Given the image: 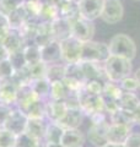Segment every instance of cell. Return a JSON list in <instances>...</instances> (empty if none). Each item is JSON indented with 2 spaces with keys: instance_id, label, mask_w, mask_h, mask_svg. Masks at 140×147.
<instances>
[{
  "instance_id": "cell-1",
  "label": "cell",
  "mask_w": 140,
  "mask_h": 147,
  "mask_svg": "<svg viewBox=\"0 0 140 147\" xmlns=\"http://www.w3.org/2000/svg\"><path fill=\"white\" fill-rule=\"evenodd\" d=\"M109 55L120 57L128 60H133L137 55V45L129 36L118 33L113 36L108 43Z\"/></svg>"
},
{
  "instance_id": "cell-2",
  "label": "cell",
  "mask_w": 140,
  "mask_h": 147,
  "mask_svg": "<svg viewBox=\"0 0 140 147\" xmlns=\"http://www.w3.org/2000/svg\"><path fill=\"white\" fill-rule=\"evenodd\" d=\"M103 66L108 80L114 82H119L132 72V60L114 55H109L108 59L103 63Z\"/></svg>"
},
{
  "instance_id": "cell-3",
  "label": "cell",
  "mask_w": 140,
  "mask_h": 147,
  "mask_svg": "<svg viewBox=\"0 0 140 147\" xmlns=\"http://www.w3.org/2000/svg\"><path fill=\"white\" fill-rule=\"evenodd\" d=\"M109 57L108 44L99 43L95 40H88L82 43L81 59L80 61H93V63H105Z\"/></svg>"
},
{
  "instance_id": "cell-4",
  "label": "cell",
  "mask_w": 140,
  "mask_h": 147,
  "mask_svg": "<svg viewBox=\"0 0 140 147\" xmlns=\"http://www.w3.org/2000/svg\"><path fill=\"white\" fill-rule=\"evenodd\" d=\"M60 53L62 60L65 64H75L81 59V48L82 42L76 39L75 37L70 36L68 38L60 40Z\"/></svg>"
},
{
  "instance_id": "cell-5",
  "label": "cell",
  "mask_w": 140,
  "mask_h": 147,
  "mask_svg": "<svg viewBox=\"0 0 140 147\" xmlns=\"http://www.w3.org/2000/svg\"><path fill=\"white\" fill-rule=\"evenodd\" d=\"M71 25V36L75 37L80 42H88L92 40V37L95 34V25L93 21L86 20L81 16L76 17L75 20L70 22Z\"/></svg>"
},
{
  "instance_id": "cell-6",
  "label": "cell",
  "mask_w": 140,
  "mask_h": 147,
  "mask_svg": "<svg viewBox=\"0 0 140 147\" xmlns=\"http://www.w3.org/2000/svg\"><path fill=\"white\" fill-rule=\"evenodd\" d=\"M124 13L123 4L120 0H105L103 10L101 13V18L108 25H116L122 20Z\"/></svg>"
},
{
  "instance_id": "cell-7",
  "label": "cell",
  "mask_w": 140,
  "mask_h": 147,
  "mask_svg": "<svg viewBox=\"0 0 140 147\" xmlns=\"http://www.w3.org/2000/svg\"><path fill=\"white\" fill-rule=\"evenodd\" d=\"M27 121H29V117H27L21 109H18V108L12 109L10 115L6 119V121L4 123L3 127L14 132V134L17 136L26 131Z\"/></svg>"
},
{
  "instance_id": "cell-8",
  "label": "cell",
  "mask_w": 140,
  "mask_h": 147,
  "mask_svg": "<svg viewBox=\"0 0 140 147\" xmlns=\"http://www.w3.org/2000/svg\"><path fill=\"white\" fill-rule=\"evenodd\" d=\"M105 0H80L77 3L79 13L86 20L93 21L101 17Z\"/></svg>"
},
{
  "instance_id": "cell-9",
  "label": "cell",
  "mask_w": 140,
  "mask_h": 147,
  "mask_svg": "<svg viewBox=\"0 0 140 147\" xmlns=\"http://www.w3.org/2000/svg\"><path fill=\"white\" fill-rule=\"evenodd\" d=\"M111 125V121H102V123H92V125L88 127L87 137L90 142L96 147H105L107 141V130Z\"/></svg>"
},
{
  "instance_id": "cell-10",
  "label": "cell",
  "mask_w": 140,
  "mask_h": 147,
  "mask_svg": "<svg viewBox=\"0 0 140 147\" xmlns=\"http://www.w3.org/2000/svg\"><path fill=\"white\" fill-rule=\"evenodd\" d=\"M41 48V61L46 63L47 65L55 64L62 60V53H60V43L59 40H50L48 44Z\"/></svg>"
},
{
  "instance_id": "cell-11",
  "label": "cell",
  "mask_w": 140,
  "mask_h": 147,
  "mask_svg": "<svg viewBox=\"0 0 140 147\" xmlns=\"http://www.w3.org/2000/svg\"><path fill=\"white\" fill-rule=\"evenodd\" d=\"M18 86L12 81V79L0 81V103L12 105L16 104Z\"/></svg>"
},
{
  "instance_id": "cell-12",
  "label": "cell",
  "mask_w": 140,
  "mask_h": 147,
  "mask_svg": "<svg viewBox=\"0 0 140 147\" xmlns=\"http://www.w3.org/2000/svg\"><path fill=\"white\" fill-rule=\"evenodd\" d=\"M130 132H132V129L128 126L111 124L108 126V130H107V141H108V144L113 145H124Z\"/></svg>"
},
{
  "instance_id": "cell-13",
  "label": "cell",
  "mask_w": 140,
  "mask_h": 147,
  "mask_svg": "<svg viewBox=\"0 0 140 147\" xmlns=\"http://www.w3.org/2000/svg\"><path fill=\"white\" fill-rule=\"evenodd\" d=\"M68 107L64 100H46V117L49 119L50 123H57L64 117L67 113Z\"/></svg>"
},
{
  "instance_id": "cell-14",
  "label": "cell",
  "mask_w": 140,
  "mask_h": 147,
  "mask_svg": "<svg viewBox=\"0 0 140 147\" xmlns=\"http://www.w3.org/2000/svg\"><path fill=\"white\" fill-rule=\"evenodd\" d=\"M82 112L81 109H68L64 117L60 119L57 124L63 127L64 130L67 129H77L82 123Z\"/></svg>"
},
{
  "instance_id": "cell-15",
  "label": "cell",
  "mask_w": 140,
  "mask_h": 147,
  "mask_svg": "<svg viewBox=\"0 0 140 147\" xmlns=\"http://www.w3.org/2000/svg\"><path fill=\"white\" fill-rule=\"evenodd\" d=\"M50 27H52V36L55 40L60 42V40L71 36V25L65 18H55L54 21L50 22Z\"/></svg>"
},
{
  "instance_id": "cell-16",
  "label": "cell",
  "mask_w": 140,
  "mask_h": 147,
  "mask_svg": "<svg viewBox=\"0 0 140 147\" xmlns=\"http://www.w3.org/2000/svg\"><path fill=\"white\" fill-rule=\"evenodd\" d=\"M3 45L7 49L9 53H14V52H17V50H21L23 48L25 39H23L21 32L18 30L10 28L5 37V39H4V42H3Z\"/></svg>"
},
{
  "instance_id": "cell-17",
  "label": "cell",
  "mask_w": 140,
  "mask_h": 147,
  "mask_svg": "<svg viewBox=\"0 0 140 147\" xmlns=\"http://www.w3.org/2000/svg\"><path fill=\"white\" fill-rule=\"evenodd\" d=\"M84 142L85 137L79 129H67L63 132L60 144L64 147H82Z\"/></svg>"
},
{
  "instance_id": "cell-18",
  "label": "cell",
  "mask_w": 140,
  "mask_h": 147,
  "mask_svg": "<svg viewBox=\"0 0 140 147\" xmlns=\"http://www.w3.org/2000/svg\"><path fill=\"white\" fill-rule=\"evenodd\" d=\"M119 109L128 110V112H134L140 104V99L137 94H134L133 92H127L123 91V93L120 94V97L117 99Z\"/></svg>"
},
{
  "instance_id": "cell-19",
  "label": "cell",
  "mask_w": 140,
  "mask_h": 147,
  "mask_svg": "<svg viewBox=\"0 0 140 147\" xmlns=\"http://www.w3.org/2000/svg\"><path fill=\"white\" fill-rule=\"evenodd\" d=\"M58 9H59V17L65 18V20H68L69 22H71L73 20H75L76 17L80 16L76 3L63 0L58 5Z\"/></svg>"
},
{
  "instance_id": "cell-20",
  "label": "cell",
  "mask_w": 140,
  "mask_h": 147,
  "mask_svg": "<svg viewBox=\"0 0 140 147\" xmlns=\"http://www.w3.org/2000/svg\"><path fill=\"white\" fill-rule=\"evenodd\" d=\"M46 129H47V124L44 123V119H31V118H29L27 126H26L27 134H30L31 136H33L38 140H43L44 134H46Z\"/></svg>"
},
{
  "instance_id": "cell-21",
  "label": "cell",
  "mask_w": 140,
  "mask_h": 147,
  "mask_svg": "<svg viewBox=\"0 0 140 147\" xmlns=\"http://www.w3.org/2000/svg\"><path fill=\"white\" fill-rule=\"evenodd\" d=\"M109 120H111V124L128 126L130 129L134 125L133 112H128V110H123V109H118L114 113L109 114Z\"/></svg>"
},
{
  "instance_id": "cell-22",
  "label": "cell",
  "mask_w": 140,
  "mask_h": 147,
  "mask_svg": "<svg viewBox=\"0 0 140 147\" xmlns=\"http://www.w3.org/2000/svg\"><path fill=\"white\" fill-rule=\"evenodd\" d=\"M29 118L31 119H44L46 117V100L38 98L35 102H32L29 107L25 109V112Z\"/></svg>"
},
{
  "instance_id": "cell-23",
  "label": "cell",
  "mask_w": 140,
  "mask_h": 147,
  "mask_svg": "<svg viewBox=\"0 0 140 147\" xmlns=\"http://www.w3.org/2000/svg\"><path fill=\"white\" fill-rule=\"evenodd\" d=\"M6 17H7V21H9V27L12 30H20L23 26V24L27 21L26 11H25V9H23L22 5L20 7H17L16 10L11 11Z\"/></svg>"
},
{
  "instance_id": "cell-24",
  "label": "cell",
  "mask_w": 140,
  "mask_h": 147,
  "mask_svg": "<svg viewBox=\"0 0 140 147\" xmlns=\"http://www.w3.org/2000/svg\"><path fill=\"white\" fill-rule=\"evenodd\" d=\"M70 91L68 90L64 81H54L50 82V91H49V99L54 100H64L69 96Z\"/></svg>"
},
{
  "instance_id": "cell-25",
  "label": "cell",
  "mask_w": 140,
  "mask_h": 147,
  "mask_svg": "<svg viewBox=\"0 0 140 147\" xmlns=\"http://www.w3.org/2000/svg\"><path fill=\"white\" fill-rule=\"evenodd\" d=\"M31 88L39 98H49V91H50V82L43 77V79H37L31 81Z\"/></svg>"
},
{
  "instance_id": "cell-26",
  "label": "cell",
  "mask_w": 140,
  "mask_h": 147,
  "mask_svg": "<svg viewBox=\"0 0 140 147\" xmlns=\"http://www.w3.org/2000/svg\"><path fill=\"white\" fill-rule=\"evenodd\" d=\"M63 132H64V129L60 127L57 123L47 124L46 134H44V141L46 142H53V144H60Z\"/></svg>"
},
{
  "instance_id": "cell-27",
  "label": "cell",
  "mask_w": 140,
  "mask_h": 147,
  "mask_svg": "<svg viewBox=\"0 0 140 147\" xmlns=\"http://www.w3.org/2000/svg\"><path fill=\"white\" fill-rule=\"evenodd\" d=\"M22 52L25 55L27 65H32V64L41 61V48L35 43L25 44L22 48Z\"/></svg>"
},
{
  "instance_id": "cell-28",
  "label": "cell",
  "mask_w": 140,
  "mask_h": 147,
  "mask_svg": "<svg viewBox=\"0 0 140 147\" xmlns=\"http://www.w3.org/2000/svg\"><path fill=\"white\" fill-rule=\"evenodd\" d=\"M65 77V65H60V64H50L47 67L46 79L49 82L54 81H62Z\"/></svg>"
},
{
  "instance_id": "cell-29",
  "label": "cell",
  "mask_w": 140,
  "mask_h": 147,
  "mask_svg": "<svg viewBox=\"0 0 140 147\" xmlns=\"http://www.w3.org/2000/svg\"><path fill=\"white\" fill-rule=\"evenodd\" d=\"M15 147H43V145L41 144V140L31 136L25 131L16 136Z\"/></svg>"
},
{
  "instance_id": "cell-30",
  "label": "cell",
  "mask_w": 140,
  "mask_h": 147,
  "mask_svg": "<svg viewBox=\"0 0 140 147\" xmlns=\"http://www.w3.org/2000/svg\"><path fill=\"white\" fill-rule=\"evenodd\" d=\"M122 93H123V90L120 88V86L114 81H107L103 85V92H102V94L107 96V97L118 99Z\"/></svg>"
},
{
  "instance_id": "cell-31",
  "label": "cell",
  "mask_w": 140,
  "mask_h": 147,
  "mask_svg": "<svg viewBox=\"0 0 140 147\" xmlns=\"http://www.w3.org/2000/svg\"><path fill=\"white\" fill-rule=\"evenodd\" d=\"M27 67H29L31 79L32 80H37V79H43V77H46L47 67H48V65H47L46 63H43V61H38L36 64H32V65H27Z\"/></svg>"
},
{
  "instance_id": "cell-32",
  "label": "cell",
  "mask_w": 140,
  "mask_h": 147,
  "mask_svg": "<svg viewBox=\"0 0 140 147\" xmlns=\"http://www.w3.org/2000/svg\"><path fill=\"white\" fill-rule=\"evenodd\" d=\"M103 85H105L103 82H101L99 80H87L85 81L82 88L90 94L101 96L102 92H103Z\"/></svg>"
},
{
  "instance_id": "cell-33",
  "label": "cell",
  "mask_w": 140,
  "mask_h": 147,
  "mask_svg": "<svg viewBox=\"0 0 140 147\" xmlns=\"http://www.w3.org/2000/svg\"><path fill=\"white\" fill-rule=\"evenodd\" d=\"M16 135L14 132L0 127V147H15Z\"/></svg>"
},
{
  "instance_id": "cell-34",
  "label": "cell",
  "mask_w": 140,
  "mask_h": 147,
  "mask_svg": "<svg viewBox=\"0 0 140 147\" xmlns=\"http://www.w3.org/2000/svg\"><path fill=\"white\" fill-rule=\"evenodd\" d=\"M9 60L11 61L14 69H15V71L16 70H20V69H23V67L27 65L22 49L21 50H17V52L10 53V55H9Z\"/></svg>"
},
{
  "instance_id": "cell-35",
  "label": "cell",
  "mask_w": 140,
  "mask_h": 147,
  "mask_svg": "<svg viewBox=\"0 0 140 147\" xmlns=\"http://www.w3.org/2000/svg\"><path fill=\"white\" fill-rule=\"evenodd\" d=\"M23 4L22 0H0V12L7 16L11 11L16 10Z\"/></svg>"
},
{
  "instance_id": "cell-36",
  "label": "cell",
  "mask_w": 140,
  "mask_h": 147,
  "mask_svg": "<svg viewBox=\"0 0 140 147\" xmlns=\"http://www.w3.org/2000/svg\"><path fill=\"white\" fill-rule=\"evenodd\" d=\"M14 74H15V69L9 59L0 61V81L12 79Z\"/></svg>"
},
{
  "instance_id": "cell-37",
  "label": "cell",
  "mask_w": 140,
  "mask_h": 147,
  "mask_svg": "<svg viewBox=\"0 0 140 147\" xmlns=\"http://www.w3.org/2000/svg\"><path fill=\"white\" fill-rule=\"evenodd\" d=\"M120 88L123 91H127V92H134L139 88V85H138V81L135 80V77H130V76H127L124 77L123 80H120Z\"/></svg>"
},
{
  "instance_id": "cell-38",
  "label": "cell",
  "mask_w": 140,
  "mask_h": 147,
  "mask_svg": "<svg viewBox=\"0 0 140 147\" xmlns=\"http://www.w3.org/2000/svg\"><path fill=\"white\" fill-rule=\"evenodd\" d=\"M12 110L11 105H7V104H4V103H0V126L3 127L4 123L6 121V119L9 118Z\"/></svg>"
},
{
  "instance_id": "cell-39",
  "label": "cell",
  "mask_w": 140,
  "mask_h": 147,
  "mask_svg": "<svg viewBox=\"0 0 140 147\" xmlns=\"http://www.w3.org/2000/svg\"><path fill=\"white\" fill-rule=\"evenodd\" d=\"M125 147H140V134L139 132H130L127 141L124 142Z\"/></svg>"
},
{
  "instance_id": "cell-40",
  "label": "cell",
  "mask_w": 140,
  "mask_h": 147,
  "mask_svg": "<svg viewBox=\"0 0 140 147\" xmlns=\"http://www.w3.org/2000/svg\"><path fill=\"white\" fill-rule=\"evenodd\" d=\"M9 55H10V53L7 52V49L3 44H0V61L9 59Z\"/></svg>"
},
{
  "instance_id": "cell-41",
  "label": "cell",
  "mask_w": 140,
  "mask_h": 147,
  "mask_svg": "<svg viewBox=\"0 0 140 147\" xmlns=\"http://www.w3.org/2000/svg\"><path fill=\"white\" fill-rule=\"evenodd\" d=\"M133 119H134V124L140 125V104L138 105V108L133 112Z\"/></svg>"
},
{
  "instance_id": "cell-42",
  "label": "cell",
  "mask_w": 140,
  "mask_h": 147,
  "mask_svg": "<svg viewBox=\"0 0 140 147\" xmlns=\"http://www.w3.org/2000/svg\"><path fill=\"white\" fill-rule=\"evenodd\" d=\"M43 147H64L62 144H53V142H44Z\"/></svg>"
},
{
  "instance_id": "cell-43",
  "label": "cell",
  "mask_w": 140,
  "mask_h": 147,
  "mask_svg": "<svg viewBox=\"0 0 140 147\" xmlns=\"http://www.w3.org/2000/svg\"><path fill=\"white\" fill-rule=\"evenodd\" d=\"M134 77H135V80L138 81V85H139V88H140V69H138V70L135 71Z\"/></svg>"
},
{
  "instance_id": "cell-44",
  "label": "cell",
  "mask_w": 140,
  "mask_h": 147,
  "mask_svg": "<svg viewBox=\"0 0 140 147\" xmlns=\"http://www.w3.org/2000/svg\"><path fill=\"white\" fill-rule=\"evenodd\" d=\"M105 147H125L124 145H113V144H107Z\"/></svg>"
},
{
  "instance_id": "cell-45",
  "label": "cell",
  "mask_w": 140,
  "mask_h": 147,
  "mask_svg": "<svg viewBox=\"0 0 140 147\" xmlns=\"http://www.w3.org/2000/svg\"><path fill=\"white\" fill-rule=\"evenodd\" d=\"M68 1H73V3H76V4H77L79 1H80V0H68Z\"/></svg>"
},
{
  "instance_id": "cell-46",
  "label": "cell",
  "mask_w": 140,
  "mask_h": 147,
  "mask_svg": "<svg viewBox=\"0 0 140 147\" xmlns=\"http://www.w3.org/2000/svg\"><path fill=\"white\" fill-rule=\"evenodd\" d=\"M0 127H1V126H0Z\"/></svg>"
}]
</instances>
